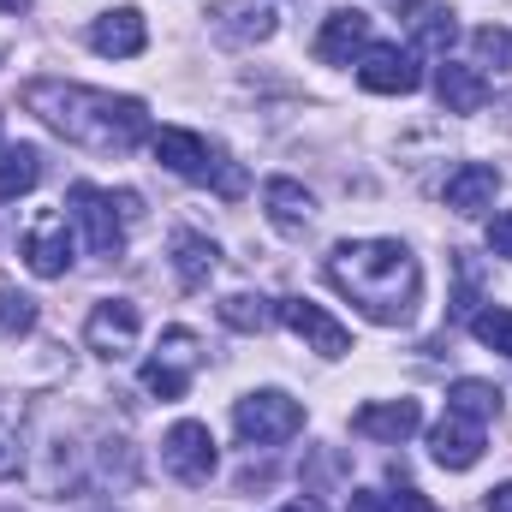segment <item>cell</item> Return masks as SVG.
I'll use <instances>...</instances> for the list:
<instances>
[{"label": "cell", "instance_id": "obj_1", "mask_svg": "<svg viewBox=\"0 0 512 512\" xmlns=\"http://www.w3.org/2000/svg\"><path fill=\"white\" fill-rule=\"evenodd\" d=\"M24 108L78 149L90 155H126L149 137V108L137 96H114V90H90V84H60V78H36L24 90Z\"/></svg>", "mask_w": 512, "mask_h": 512}, {"label": "cell", "instance_id": "obj_2", "mask_svg": "<svg viewBox=\"0 0 512 512\" xmlns=\"http://www.w3.org/2000/svg\"><path fill=\"white\" fill-rule=\"evenodd\" d=\"M328 280L340 298H352L370 322L405 328L423 304V268L399 239H346L328 251Z\"/></svg>", "mask_w": 512, "mask_h": 512}, {"label": "cell", "instance_id": "obj_3", "mask_svg": "<svg viewBox=\"0 0 512 512\" xmlns=\"http://www.w3.org/2000/svg\"><path fill=\"white\" fill-rule=\"evenodd\" d=\"M149 149H155V161H161L167 173H179V179H191V185H215L221 197H239V191H245V173H239L209 137H197V131L161 126V131H149Z\"/></svg>", "mask_w": 512, "mask_h": 512}, {"label": "cell", "instance_id": "obj_4", "mask_svg": "<svg viewBox=\"0 0 512 512\" xmlns=\"http://www.w3.org/2000/svg\"><path fill=\"white\" fill-rule=\"evenodd\" d=\"M78 227H84V239H90V256H114L126 251V221H137V197L120 191V197H108V191H96V185H72V209H66Z\"/></svg>", "mask_w": 512, "mask_h": 512}, {"label": "cell", "instance_id": "obj_5", "mask_svg": "<svg viewBox=\"0 0 512 512\" xmlns=\"http://www.w3.org/2000/svg\"><path fill=\"white\" fill-rule=\"evenodd\" d=\"M233 429L251 447H280V441H292L304 429V405L292 393H280V387H256L233 405Z\"/></svg>", "mask_w": 512, "mask_h": 512}, {"label": "cell", "instance_id": "obj_6", "mask_svg": "<svg viewBox=\"0 0 512 512\" xmlns=\"http://www.w3.org/2000/svg\"><path fill=\"white\" fill-rule=\"evenodd\" d=\"M24 262L36 280H60L72 268V215L66 209H36L30 227H24Z\"/></svg>", "mask_w": 512, "mask_h": 512}, {"label": "cell", "instance_id": "obj_7", "mask_svg": "<svg viewBox=\"0 0 512 512\" xmlns=\"http://www.w3.org/2000/svg\"><path fill=\"white\" fill-rule=\"evenodd\" d=\"M161 465L179 477V483H209L215 477V435H209V423H197V417H185V423H173L167 429V441H161Z\"/></svg>", "mask_w": 512, "mask_h": 512}, {"label": "cell", "instance_id": "obj_8", "mask_svg": "<svg viewBox=\"0 0 512 512\" xmlns=\"http://www.w3.org/2000/svg\"><path fill=\"white\" fill-rule=\"evenodd\" d=\"M191 370H197V334H191V328H167V334H161V352L143 364V387H149L155 399H185Z\"/></svg>", "mask_w": 512, "mask_h": 512}, {"label": "cell", "instance_id": "obj_9", "mask_svg": "<svg viewBox=\"0 0 512 512\" xmlns=\"http://www.w3.org/2000/svg\"><path fill=\"white\" fill-rule=\"evenodd\" d=\"M358 84L376 90V96H411L423 84L417 72V48H399V42H370L364 60H358Z\"/></svg>", "mask_w": 512, "mask_h": 512}, {"label": "cell", "instance_id": "obj_10", "mask_svg": "<svg viewBox=\"0 0 512 512\" xmlns=\"http://www.w3.org/2000/svg\"><path fill=\"white\" fill-rule=\"evenodd\" d=\"M137 328H143V316H137L131 298H102L90 310V322H84V346L96 358H126L131 346H137Z\"/></svg>", "mask_w": 512, "mask_h": 512}, {"label": "cell", "instance_id": "obj_11", "mask_svg": "<svg viewBox=\"0 0 512 512\" xmlns=\"http://www.w3.org/2000/svg\"><path fill=\"white\" fill-rule=\"evenodd\" d=\"M280 322L310 346V352H322V358H346L352 352V334H346V322H334L322 304H310V298H286L280 304Z\"/></svg>", "mask_w": 512, "mask_h": 512}, {"label": "cell", "instance_id": "obj_12", "mask_svg": "<svg viewBox=\"0 0 512 512\" xmlns=\"http://www.w3.org/2000/svg\"><path fill=\"white\" fill-rule=\"evenodd\" d=\"M483 447H489V435H483V423H477V417L447 411V417L429 429V453H435V465H441V471H471V465L483 459Z\"/></svg>", "mask_w": 512, "mask_h": 512}, {"label": "cell", "instance_id": "obj_13", "mask_svg": "<svg viewBox=\"0 0 512 512\" xmlns=\"http://www.w3.org/2000/svg\"><path fill=\"white\" fill-rule=\"evenodd\" d=\"M364 48H370V12H358V6L328 12V24L316 30V60H328V66H358Z\"/></svg>", "mask_w": 512, "mask_h": 512}, {"label": "cell", "instance_id": "obj_14", "mask_svg": "<svg viewBox=\"0 0 512 512\" xmlns=\"http://www.w3.org/2000/svg\"><path fill=\"white\" fill-rule=\"evenodd\" d=\"M417 429H423V405H417V399H376V405H364V411L352 417V435L382 441V447L411 441Z\"/></svg>", "mask_w": 512, "mask_h": 512}, {"label": "cell", "instance_id": "obj_15", "mask_svg": "<svg viewBox=\"0 0 512 512\" xmlns=\"http://www.w3.org/2000/svg\"><path fill=\"white\" fill-rule=\"evenodd\" d=\"M143 42H149V24H143V12H137V6L102 12V18L90 24V48H96V54H108V60H131V54H143Z\"/></svg>", "mask_w": 512, "mask_h": 512}, {"label": "cell", "instance_id": "obj_16", "mask_svg": "<svg viewBox=\"0 0 512 512\" xmlns=\"http://www.w3.org/2000/svg\"><path fill=\"white\" fill-rule=\"evenodd\" d=\"M495 197H501V173L483 167V161H465L447 179V209L453 215H483V209H495Z\"/></svg>", "mask_w": 512, "mask_h": 512}, {"label": "cell", "instance_id": "obj_17", "mask_svg": "<svg viewBox=\"0 0 512 512\" xmlns=\"http://www.w3.org/2000/svg\"><path fill=\"white\" fill-rule=\"evenodd\" d=\"M262 209H268V221H274L280 233H304V227L316 221V197H310L298 179H268V185H262Z\"/></svg>", "mask_w": 512, "mask_h": 512}, {"label": "cell", "instance_id": "obj_18", "mask_svg": "<svg viewBox=\"0 0 512 512\" xmlns=\"http://www.w3.org/2000/svg\"><path fill=\"white\" fill-rule=\"evenodd\" d=\"M435 96H441V108L447 114H477L483 102H489V78L477 72V66H441L435 72Z\"/></svg>", "mask_w": 512, "mask_h": 512}, {"label": "cell", "instance_id": "obj_19", "mask_svg": "<svg viewBox=\"0 0 512 512\" xmlns=\"http://www.w3.org/2000/svg\"><path fill=\"white\" fill-rule=\"evenodd\" d=\"M215 262H221V251L203 233H173V274H179L185 292H203L209 274H215Z\"/></svg>", "mask_w": 512, "mask_h": 512}, {"label": "cell", "instance_id": "obj_20", "mask_svg": "<svg viewBox=\"0 0 512 512\" xmlns=\"http://www.w3.org/2000/svg\"><path fill=\"white\" fill-rule=\"evenodd\" d=\"M42 179V149L36 143H6L0 149V203H18Z\"/></svg>", "mask_w": 512, "mask_h": 512}, {"label": "cell", "instance_id": "obj_21", "mask_svg": "<svg viewBox=\"0 0 512 512\" xmlns=\"http://www.w3.org/2000/svg\"><path fill=\"white\" fill-rule=\"evenodd\" d=\"M221 322L233 334H268L280 322V310L268 298H256V292H233V298H221Z\"/></svg>", "mask_w": 512, "mask_h": 512}, {"label": "cell", "instance_id": "obj_22", "mask_svg": "<svg viewBox=\"0 0 512 512\" xmlns=\"http://www.w3.org/2000/svg\"><path fill=\"white\" fill-rule=\"evenodd\" d=\"M447 411H459V417H477V423H489V417H501V387L495 382H453L447 393Z\"/></svg>", "mask_w": 512, "mask_h": 512}, {"label": "cell", "instance_id": "obj_23", "mask_svg": "<svg viewBox=\"0 0 512 512\" xmlns=\"http://www.w3.org/2000/svg\"><path fill=\"white\" fill-rule=\"evenodd\" d=\"M471 334H477L489 352L512 358V310L507 304H483V310H471Z\"/></svg>", "mask_w": 512, "mask_h": 512}, {"label": "cell", "instance_id": "obj_24", "mask_svg": "<svg viewBox=\"0 0 512 512\" xmlns=\"http://www.w3.org/2000/svg\"><path fill=\"white\" fill-rule=\"evenodd\" d=\"M471 48H477V60H483V66L512 72V30H501V24H483V30L471 36Z\"/></svg>", "mask_w": 512, "mask_h": 512}, {"label": "cell", "instance_id": "obj_25", "mask_svg": "<svg viewBox=\"0 0 512 512\" xmlns=\"http://www.w3.org/2000/svg\"><path fill=\"white\" fill-rule=\"evenodd\" d=\"M221 12H227V18H233V30H239V36H251V42H268V36H274V12H268V6H245V0H227Z\"/></svg>", "mask_w": 512, "mask_h": 512}, {"label": "cell", "instance_id": "obj_26", "mask_svg": "<svg viewBox=\"0 0 512 512\" xmlns=\"http://www.w3.org/2000/svg\"><path fill=\"white\" fill-rule=\"evenodd\" d=\"M36 328V304L12 286H0V334H30Z\"/></svg>", "mask_w": 512, "mask_h": 512}, {"label": "cell", "instance_id": "obj_27", "mask_svg": "<svg viewBox=\"0 0 512 512\" xmlns=\"http://www.w3.org/2000/svg\"><path fill=\"white\" fill-rule=\"evenodd\" d=\"M18 471H24V429H18V417L0 411V483H12Z\"/></svg>", "mask_w": 512, "mask_h": 512}, {"label": "cell", "instance_id": "obj_28", "mask_svg": "<svg viewBox=\"0 0 512 512\" xmlns=\"http://www.w3.org/2000/svg\"><path fill=\"white\" fill-rule=\"evenodd\" d=\"M453 36H459L453 12H429V18L417 24V48H429V54H447V48H453Z\"/></svg>", "mask_w": 512, "mask_h": 512}, {"label": "cell", "instance_id": "obj_29", "mask_svg": "<svg viewBox=\"0 0 512 512\" xmlns=\"http://www.w3.org/2000/svg\"><path fill=\"white\" fill-rule=\"evenodd\" d=\"M489 251H495V256H512V209H501V215L489 221Z\"/></svg>", "mask_w": 512, "mask_h": 512}, {"label": "cell", "instance_id": "obj_30", "mask_svg": "<svg viewBox=\"0 0 512 512\" xmlns=\"http://www.w3.org/2000/svg\"><path fill=\"white\" fill-rule=\"evenodd\" d=\"M387 512H441V507H429L411 483H399V495H387Z\"/></svg>", "mask_w": 512, "mask_h": 512}, {"label": "cell", "instance_id": "obj_31", "mask_svg": "<svg viewBox=\"0 0 512 512\" xmlns=\"http://www.w3.org/2000/svg\"><path fill=\"white\" fill-rule=\"evenodd\" d=\"M346 512H387V495H370V489H352V495H346Z\"/></svg>", "mask_w": 512, "mask_h": 512}, {"label": "cell", "instance_id": "obj_32", "mask_svg": "<svg viewBox=\"0 0 512 512\" xmlns=\"http://www.w3.org/2000/svg\"><path fill=\"white\" fill-rule=\"evenodd\" d=\"M483 507H489V512H512V483H495V489H489V501H483Z\"/></svg>", "mask_w": 512, "mask_h": 512}, {"label": "cell", "instance_id": "obj_33", "mask_svg": "<svg viewBox=\"0 0 512 512\" xmlns=\"http://www.w3.org/2000/svg\"><path fill=\"white\" fill-rule=\"evenodd\" d=\"M280 512H322V501H286Z\"/></svg>", "mask_w": 512, "mask_h": 512}, {"label": "cell", "instance_id": "obj_34", "mask_svg": "<svg viewBox=\"0 0 512 512\" xmlns=\"http://www.w3.org/2000/svg\"><path fill=\"white\" fill-rule=\"evenodd\" d=\"M0 12H12V18H18V12H30V0H0Z\"/></svg>", "mask_w": 512, "mask_h": 512}]
</instances>
